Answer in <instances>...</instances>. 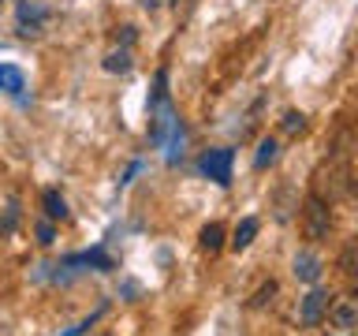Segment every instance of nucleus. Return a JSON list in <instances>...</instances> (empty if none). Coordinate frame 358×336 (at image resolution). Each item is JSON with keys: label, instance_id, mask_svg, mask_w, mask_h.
Returning a JSON list of instances; mask_svg holds the SVG:
<instances>
[{"label": "nucleus", "instance_id": "3", "mask_svg": "<svg viewBox=\"0 0 358 336\" xmlns=\"http://www.w3.org/2000/svg\"><path fill=\"white\" fill-rule=\"evenodd\" d=\"M231 164H235V153L231 150H224V146H217V150H206L201 153V176H209L213 183H220V187H228L231 183Z\"/></svg>", "mask_w": 358, "mask_h": 336}, {"label": "nucleus", "instance_id": "7", "mask_svg": "<svg viewBox=\"0 0 358 336\" xmlns=\"http://www.w3.org/2000/svg\"><path fill=\"white\" fill-rule=\"evenodd\" d=\"M295 276L302 280V284H317L321 280V258L310 254V251L295 254Z\"/></svg>", "mask_w": 358, "mask_h": 336}, {"label": "nucleus", "instance_id": "14", "mask_svg": "<svg viewBox=\"0 0 358 336\" xmlns=\"http://www.w3.org/2000/svg\"><path fill=\"white\" fill-rule=\"evenodd\" d=\"M276 161V139H262L257 146V157H254V168H268Z\"/></svg>", "mask_w": 358, "mask_h": 336}, {"label": "nucleus", "instance_id": "4", "mask_svg": "<svg viewBox=\"0 0 358 336\" xmlns=\"http://www.w3.org/2000/svg\"><path fill=\"white\" fill-rule=\"evenodd\" d=\"M324 318H329L336 329H355V325H358V291L329 302V314H324Z\"/></svg>", "mask_w": 358, "mask_h": 336}, {"label": "nucleus", "instance_id": "6", "mask_svg": "<svg viewBox=\"0 0 358 336\" xmlns=\"http://www.w3.org/2000/svg\"><path fill=\"white\" fill-rule=\"evenodd\" d=\"M329 291L324 288H313L306 299H302V310H299V321L302 325H321L324 321V314H329Z\"/></svg>", "mask_w": 358, "mask_h": 336}, {"label": "nucleus", "instance_id": "2", "mask_svg": "<svg viewBox=\"0 0 358 336\" xmlns=\"http://www.w3.org/2000/svg\"><path fill=\"white\" fill-rule=\"evenodd\" d=\"M332 232V213H329V202H321L317 195H310L302 202V239L306 243H321L329 239Z\"/></svg>", "mask_w": 358, "mask_h": 336}, {"label": "nucleus", "instance_id": "1", "mask_svg": "<svg viewBox=\"0 0 358 336\" xmlns=\"http://www.w3.org/2000/svg\"><path fill=\"white\" fill-rule=\"evenodd\" d=\"M358 190V179L351 176V164L343 161V157H329V164H321L317 172H313V195L321 202H343L351 198Z\"/></svg>", "mask_w": 358, "mask_h": 336}, {"label": "nucleus", "instance_id": "9", "mask_svg": "<svg viewBox=\"0 0 358 336\" xmlns=\"http://www.w3.org/2000/svg\"><path fill=\"white\" fill-rule=\"evenodd\" d=\"M41 206H45V217H49V220H67V213H71L60 190H45V195H41Z\"/></svg>", "mask_w": 358, "mask_h": 336}, {"label": "nucleus", "instance_id": "11", "mask_svg": "<svg viewBox=\"0 0 358 336\" xmlns=\"http://www.w3.org/2000/svg\"><path fill=\"white\" fill-rule=\"evenodd\" d=\"M198 243H201V251H206V254H217L224 246V228H220V224H206L201 235H198Z\"/></svg>", "mask_w": 358, "mask_h": 336}, {"label": "nucleus", "instance_id": "8", "mask_svg": "<svg viewBox=\"0 0 358 336\" xmlns=\"http://www.w3.org/2000/svg\"><path fill=\"white\" fill-rule=\"evenodd\" d=\"M22 86H27V75L15 64H0V90L4 94H22Z\"/></svg>", "mask_w": 358, "mask_h": 336}, {"label": "nucleus", "instance_id": "5", "mask_svg": "<svg viewBox=\"0 0 358 336\" xmlns=\"http://www.w3.org/2000/svg\"><path fill=\"white\" fill-rule=\"evenodd\" d=\"M15 11H19V34H22V38L38 34L41 22H45V15H49V8H45L41 0H19Z\"/></svg>", "mask_w": 358, "mask_h": 336}, {"label": "nucleus", "instance_id": "15", "mask_svg": "<svg viewBox=\"0 0 358 336\" xmlns=\"http://www.w3.org/2000/svg\"><path fill=\"white\" fill-rule=\"evenodd\" d=\"M273 295H276V280H268V284H262V288H257V295L250 299V307H265V302L273 299Z\"/></svg>", "mask_w": 358, "mask_h": 336}, {"label": "nucleus", "instance_id": "13", "mask_svg": "<svg viewBox=\"0 0 358 336\" xmlns=\"http://www.w3.org/2000/svg\"><path fill=\"white\" fill-rule=\"evenodd\" d=\"M280 127H284V134H291V139H299L302 131H306V116H302V112H284V120H280Z\"/></svg>", "mask_w": 358, "mask_h": 336}, {"label": "nucleus", "instance_id": "10", "mask_svg": "<svg viewBox=\"0 0 358 336\" xmlns=\"http://www.w3.org/2000/svg\"><path fill=\"white\" fill-rule=\"evenodd\" d=\"M254 235H257V217H243L235 235H231V251H246L254 243Z\"/></svg>", "mask_w": 358, "mask_h": 336}, {"label": "nucleus", "instance_id": "12", "mask_svg": "<svg viewBox=\"0 0 358 336\" xmlns=\"http://www.w3.org/2000/svg\"><path fill=\"white\" fill-rule=\"evenodd\" d=\"M105 71H112V75H123V71H131V52L127 49H112L108 56H105Z\"/></svg>", "mask_w": 358, "mask_h": 336}, {"label": "nucleus", "instance_id": "16", "mask_svg": "<svg viewBox=\"0 0 358 336\" xmlns=\"http://www.w3.org/2000/svg\"><path fill=\"white\" fill-rule=\"evenodd\" d=\"M52 235H56V232H52V220H41V224H38V243H41V246H49V243H52Z\"/></svg>", "mask_w": 358, "mask_h": 336}]
</instances>
